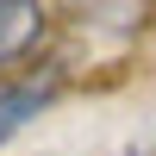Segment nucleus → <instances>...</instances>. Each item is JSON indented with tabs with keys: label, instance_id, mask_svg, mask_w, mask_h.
<instances>
[{
	"label": "nucleus",
	"instance_id": "f257e3e1",
	"mask_svg": "<svg viewBox=\"0 0 156 156\" xmlns=\"http://www.w3.org/2000/svg\"><path fill=\"white\" fill-rule=\"evenodd\" d=\"M44 106H50V81H12V87H0V144L12 131H25Z\"/></svg>",
	"mask_w": 156,
	"mask_h": 156
},
{
	"label": "nucleus",
	"instance_id": "7ed1b4c3",
	"mask_svg": "<svg viewBox=\"0 0 156 156\" xmlns=\"http://www.w3.org/2000/svg\"><path fill=\"white\" fill-rule=\"evenodd\" d=\"M106 156H156V144H137V137H125V144H112Z\"/></svg>",
	"mask_w": 156,
	"mask_h": 156
},
{
	"label": "nucleus",
	"instance_id": "f03ea898",
	"mask_svg": "<svg viewBox=\"0 0 156 156\" xmlns=\"http://www.w3.org/2000/svg\"><path fill=\"white\" fill-rule=\"evenodd\" d=\"M37 19H44V12L25 6V0H0V62L19 56V50L37 37Z\"/></svg>",
	"mask_w": 156,
	"mask_h": 156
}]
</instances>
